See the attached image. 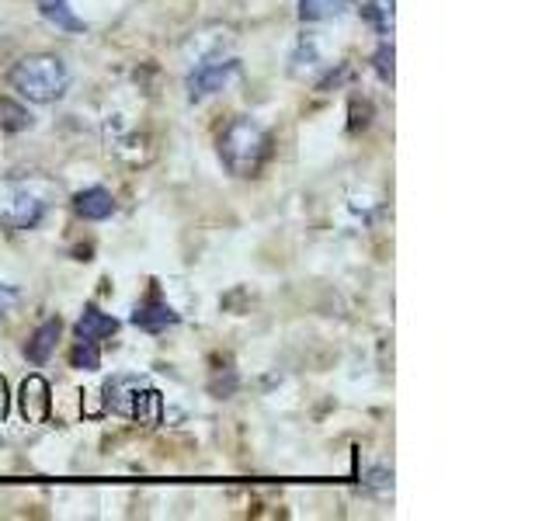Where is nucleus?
Returning a JSON list of instances; mask_svg holds the SVG:
<instances>
[{"label": "nucleus", "mask_w": 556, "mask_h": 521, "mask_svg": "<svg viewBox=\"0 0 556 521\" xmlns=\"http://www.w3.org/2000/svg\"><path fill=\"white\" fill-rule=\"evenodd\" d=\"M271 156V136L251 115H237L219 136V161L233 178H254Z\"/></svg>", "instance_id": "nucleus-2"}, {"label": "nucleus", "mask_w": 556, "mask_h": 521, "mask_svg": "<svg viewBox=\"0 0 556 521\" xmlns=\"http://www.w3.org/2000/svg\"><path fill=\"white\" fill-rule=\"evenodd\" d=\"M39 4V14L46 17L49 25H56L60 31H87V22L74 14L70 0H35Z\"/></svg>", "instance_id": "nucleus-11"}, {"label": "nucleus", "mask_w": 556, "mask_h": 521, "mask_svg": "<svg viewBox=\"0 0 556 521\" xmlns=\"http://www.w3.org/2000/svg\"><path fill=\"white\" fill-rule=\"evenodd\" d=\"M115 330H118V320L115 317L101 313L98 306H84L80 320L74 327V334H77V341H104V338H112Z\"/></svg>", "instance_id": "nucleus-10"}, {"label": "nucleus", "mask_w": 556, "mask_h": 521, "mask_svg": "<svg viewBox=\"0 0 556 521\" xmlns=\"http://www.w3.org/2000/svg\"><path fill=\"white\" fill-rule=\"evenodd\" d=\"M393 60H396V52H393V42H390V39H382V42H379V49H376V56H372L379 80L393 84Z\"/></svg>", "instance_id": "nucleus-18"}, {"label": "nucleus", "mask_w": 556, "mask_h": 521, "mask_svg": "<svg viewBox=\"0 0 556 521\" xmlns=\"http://www.w3.org/2000/svg\"><path fill=\"white\" fill-rule=\"evenodd\" d=\"M52 410V396H49V382L42 376H28L22 382V414L28 424H42Z\"/></svg>", "instance_id": "nucleus-8"}, {"label": "nucleus", "mask_w": 556, "mask_h": 521, "mask_svg": "<svg viewBox=\"0 0 556 521\" xmlns=\"http://www.w3.org/2000/svg\"><path fill=\"white\" fill-rule=\"evenodd\" d=\"M348 8H352V0H300V17L303 22H330Z\"/></svg>", "instance_id": "nucleus-13"}, {"label": "nucleus", "mask_w": 556, "mask_h": 521, "mask_svg": "<svg viewBox=\"0 0 556 521\" xmlns=\"http://www.w3.org/2000/svg\"><path fill=\"white\" fill-rule=\"evenodd\" d=\"M178 313L170 309V303L161 295V289H150L143 300L136 303V309H132V323L139 327V330H147V334H164L167 327H178Z\"/></svg>", "instance_id": "nucleus-5"}, {"label": "nucleus", "mask_w": 556, "mask_h": 521, "mask_svg": "<svg viewBox=\"0 0 556 521\" xmlns=\"http://www.w3.org/2000/svg\"><path fill=\"white\" fill-rule=\"evenodd\" d=\"M60 334H63V320H60V317H52V320L39 323V327H35V334L25 341V358H28L31 365H46V361L52 358V352H56Z\"/></svg>", "instance_id": "nucleus-9"}, {"label": "nucleus", "mask_w": 556, "mask_h": 521, "mask_svg": "<svg viewBox=\"0 0 556 521\" xmlns=\"http://www.w3.org/2000/svg\"><path fill=\"white\" fill-rule=\"evenodd\" d=\"M317 42L309 39V35H303L300 39V49H295V56H292V74L300 77V74H306V69H313L317 66Z\"/></svg>", "instance_id": "nucleus-17"}, {"label": "nucleus", "mask_w": 556, "mask_h": 521, "mask_svg": "<svg viewBox=\"0 0 556 521\" xmlns=\"http://www.w3.org/2000/svg\"><path fill=\"white\" fill-rule=\"evenodd\" d=\"M161 410H164V399L153 386H143L136 396V407H132V421L139 424H156L161 421Z\"/></svg>", "instance_id": "nucleus-14"}, {"label": "nucleus", "mask_w": 556, "mask_h": 521, "mask_svg": "<svg viewBox=\"0 0 556 521\" xmlns=\"http://www.w3.org/2000/svg\"><path fill=\"white\" fill-rule=\"evenodd\" d=\"M74 213L84 219V223H101V219H109L115 216V195L109 188H84L74 195Z\"/></svg>", "instance_id": "nucleus-7"}, {"label": "nucleus", "mask_w": 556, "mask_h": 521, "mask_svg": "<svg viewBox=\"0 0 556 521\" xmlns=\"http://www.w3.org/2000/svg\"><path fill=\"white\" fill-rule=\"evenodd\" d=\"M147 382L139 376H115L104 382V410H112L118 417H132V407H136V396L143 390Z\"/></svg>", "instance_id": "nucleus-6"}, {"label": "nucleus", "mask_w": 556, "mask_h": 521, "mask_svg": "<svg viewBox=\"0 0 556 521\" xmlns=\"http://www.w3.org/2000/svg\"><path fill=\"white\" fill-rule=\"evenodd\" d=\"M8 84L28 104H52L70 91V69L56 52H31L11 66Z\"/></svg>", "instance_id": "nucleus-1"}, {"label": "nucleus", "mask_w": 556, "mask_h": 521, "mask_svg": "<svg viewBox=\"0 0 556 521\" xmlns=\"http://www.w3.org/2000/svg\"><path fill=\"white\" fill-rule=\"evenodd\" d=\"M362 14L365 22L376 28V35H393V25H396V0H365L362 4Z\"/></svg>", "instance_id": "nucleus-12"}, {"label": "nucleus", "mask_w": 556, "mask_h": 521, "mask_svg": "<svg viewBox=\"0 0 556 521\" xmlns=\"http://www.w3.org/2000/svg\"><path fill=\"white\" fill-rule=\"evenodd\" d=\"M17 303H22V292H17L14 285H0V320H4L8 313H14Z\"/></svg>", "instance_id": "nucleus-19"}, {"label": "nucleus", "mask_w": 556, "mask_h": 521, "mask_svg": "<svg viewBox=\"0 0 556 521\" xmlns=\"http://www.w3.org/2000/svg\"><path fill=\"white\" fill-rule=\"evenodd\" d=\"M49 213V199L39 195L28 181L22 178H4L0 181V226L14 233L35 230Z\"/></svg>", "instance_id": "nucleus-3"}, {"label": "nucleus", "mask_w": 556, "mask_h": 521, "mask_svg": "<svg viewBox=\"0 0 556 521\" xmlns=\"http://www.w3.org/2000/svg\"><path fill=\"white\" fill-rule=\"evenodd\" d=\"M240 74V63L237 60H223V56H213V60H202L188 69L185 77V91H188V101H205L213 98L216 91H223L226 84Z\"/></svg>", "instance_id": "nucleus-4"}, {"label": "nucleus", "mask_w": 556, "mask_h": 521, "mask_svg": "<svg viewBox=\"0 0 556 521\" xmlns=\"http://www.w3.org/2000/svg\"><path fill=\"white\" fill-rule=\"evenodd\" d=\"M8 414H11V393H8V379L0 376V424L8 421Z\"/></svg>", "instance_id": "nucleus-20"}, {"label": "nucleus", "mask_w": 556, "mask_h": 521, "mask_svg": "<svg viewBox=\"0 0 556 521\" xmlns=\"http://www.w3.org/2000/svg\"><path fill=\"white\" fill-rule=\"evenodd\" d=\"M0 126L11 129V132H22L31 126V115L22 109V104H14V101H0Z\"/></svg>", "instance_id": "nucleus-16"}, {"label": "nucleus", "mask_w": 556, "mask_h": 521, "mask_svg": "<svg viewBox=\"0 0 556 521\" xmlns=\"http://www.w3.org/2000/svg\"><path fill=\"white\" fill-rule=\"evenodd\" d=\"M70 365L80 372H98L101 369V352H98V341H77V347L70 352Z\"/></svg>", "instance_id": "nucleus-15"}]
</instances>
